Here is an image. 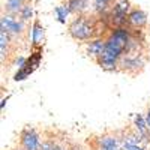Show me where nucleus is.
Returning a JSON list of instances; mask_svg holds the SVG:
<instances>
[{"mask_svg": "<svg viewBox=\"0 0 150 150\" xmlns=\"http://www.w3.org/2000/svg\"><path fill=\"white\" fill-rule=\"evenodd\" d=\"M104 17L101 15H89L83 12V14H77L75 18L68 24V35L72 38L74 41L78 42H87L93 39V38L102 36L101 27H104ZM107 24V23H105Z\"/></svg>", "mask_w": 150, "mask_h": 150, "instance_id": "nucleus-2", "label": "nucleus"}, {"mask_svg": "<svg viewBox=\"0 0 150 150\" xmlns=\"http://www.w3.org/2000/svg\"><path fill=\"white\" fill-rule=\"evenodd\" d=\"M120 138H122V146L123 150H146V143L141 138V135L137 132L134 128H123L120 129Z\"/></svg>", "mask_w": 150, "mask_h": 150, "instance_id": "nucleus-6", "label": "nucleus"}, {"mask_svg": "<svg viewBox=\"0 0 150 150\" xmlns=\"http://www.w3.org/2000/svg\"><path fill=\"white\" fill-rule=\"evenodd\" d=\"M0 29L2 30H6L12 38H21L26 32V23H24L18 15H14V14H5L2 18H0Z\"/></svg>", "mask_w": 150, "mask_h": 150, "instance_id": "nucleus-5", "label": "nucleus"}, {"mask_svg": "<svg viewBox=\"0 0 150 150\" xmlns=\"http://www.w3.org/2000/svg\"><path fill=\"white\" fill-rule=\"evenodd\" d=\"M92 150H123L120 131H108L89 140Z\"/></svg>", "mask_w": 150, "mask_h": 150, "instance_id": "nucleus-3", "label": "nucleus"}, {"mask_svg": "<svg viewBox=\"0 0 150 150\" xmlns=\"http://www.w3.org/2000/svg\"><path fill=\"white\" fill-rule=\"evenodd\" d=\"M41 150H66L57 140H54L53 137H47L45 140H42Z\"/></svg>", "mask_w": 150, "mask_h": 150, "instance_id": "nucleus-14", "label": "nucleus"}, {"mask_svg": "<svg viewBox=\"0 0 150 150\" xmlns=\"http://www.w3.org/2000/svg\"><path fill=\"white\" fill-rule=\"evenodd\" d=\"M146 122H147V125H149V128H150V107L147 108V111H146Z\"/></svg>", "mask_w": 150, "mask_h": 150, "instance_id": "nucleus-19", "label": "nucleus"}, {"mask_svg": "<svg viewBox=\"0 0 150 150\" xmlns=\"http://www.w3.org/2000/svg\"><path fill=\"white\" fill-rule=\"evenodd\" d=\"M54 12H56L57 20H59L60 23H66V17L71 14V11H69L68 5H62V6H57V8L54 9Z\"/></svg>", "mask_w": 150, "mask_h": 150, "instance_id": "nucleus-16", "label": "nucleus"}, {"mask_svg": "<svg viewBox=\"0 0 150 150\" xmlns=\"http://www.w3.org/2000/svg\"><path fill=\"white\" fill-rule=\"evenodd\" d=\"M111 3L112 0H93V12L98 15H105Z\"/></svg>", "mask_w": 150, "mask_h": 150, "instance_id": "nucleus-13", "label": "nucleus"}, {"mask_svg": "<svg viewBox=\"0 0 150 150\" xmlns=\"http://www.w3.org/2000/svg\"><path fill=\"white\" fill-rule=\"evenodd\" d=\"M105 45H107V39L104 36L93 38V39L86 42V54L89 56L93 62H96L102 56V53L105 51Z\"/></svg>", "mask_w": 150, "mask_h": 150, "instance_id": "nucleus-8", "label": "nucleus"}, {"mask_svg": "<svg viewBox=\"0 0 150 150\" xmlns=\"http://www.w3.org/2000/svg\"><path fill=\"white\" fill-rule=\"evenodd\" d=\"M144 66L146 60L143 59L141 53H126L119 62V71L131 75V77H137L138 74H141Z\"/></svg>", "mask_w": 150, "mask_h": 150, "instance_id": "nucleus-4", "label": "nucleus"}, {"mask_svg": "<svg viewBox=\"0 0 150 150\" xmlns=\"http://www.w3.org/2000/svg\"><path fill=\"white\" fill-rule=\"evenodd\" d=\"M24 62H26V59H24L23 56L17 57V60H15V66H23V65H24Z\"/></svg>", "mask_w": 150, "mask_h": 150, "instance_id": "nucleus-18", "label": "nucleus"}, {"mask_svg": "<svg viewBox=\"0 0 150 150\" xmlns=\"http://www.w3.org/2000/svg\"><path fill=\"white\" fill-rule=\"evenodd\" d=\"M27 0H5L3 3V11L8 14H14L18 15V12L21 11V8L26 5Z\"/></svg>", "mask_w": 150, "mask_h": 150, "instance_id": "nucleus-12", "label": "nucleus"}, {"mask_svg": "<svg viewBox=\"0 0 150 150\" xmlns=\"http://www.w3.org/2000/svg\"><path fill=\"white\" fill-rule=\"evenodd\" d=\"M32 15H33L32 2H26V5H24V6L21 8V11L18 12V17H20L24 23H27L29 20H32Z\"/></svg>", "mask_w": 150, "mask_h": 150, "instance_id": "nucleus-15", "label": "nucleus"}, {"mask_svg": "<svg viewBox=\"0 0 150 150\" xmlns=\"http://www.w3.org/2000/svg\"><path fill=\"white\" fill-rule=\"evenodd\" d=\"M42 41H44V29L41 27L39 21H36L35 26H33V42L35 44H41Z\"/></svg>", "mask_w": 150, "mask_h": 150, "instance_id": "nucleus-17", "label": "nucleus"}, {"mask_svg": "<svg viewBox=\"0 0 150 150\" xmlns=\"http://www.w3.org/2000/svg\"><path fill=\"white\" fill-rule=\"evenodd\" d=\"M134 128L137 129V132L141 135V138L144 140V143L149 144V141H150V128H149V125L146 122V117H143L141 114H135V117H134Z\"/></svg>", "mask_w": 150, "mask_h": 150, "instance_id": "nucleus-10", "label": "nucleus"}, {"mask_svg": "<svg viewBox=\"0 0 150 150\" xmlns=\"http://www.w3.org/2000/svg\"><path fill=\"white\" fill-rule=\"evenodd\" d=\"M132 35H134V29H131L128 26L111 29L108 36L105 38L107 39L105 51L95 63L108 72L119 71V62L128 53L129 45L132 42Z\"/></svg>", "mask_w": 150, "mask_h": 150, "instance_id": "nucleus-1", "label": "nucleus"}, {"mask_svg": "<svg viewBox=\"0 0 150 150\" xmlns=\"http://www.w3.org/2000/svg\"><path fill=\"white\" fill-rule=\"evenodd\" d=\"M149 23V18H147V14L140 9V8H132L128 14V23L126 26L131 27V29H137V30H143Z\"/></svg>", "mask_w": 150, "mask_h": 150, "instance_id": "nucleus-9", "label": "nucleus"}, {"mask_svg": "<svg viewBox=\"0 0 150 150\" xmlns=\"http://www.w3.org/2000/svg\"><path fill=\"white\" fill-rule=\"evenodd\" d=\"M41 134L32 126H24L20 132V150H41Z\"/></svg>", "mask_w": 150, "mask_h": 150, "instance_id": "nucleus-7", "label": "nucleus"}, {"mask_svg": "<svg viewBox=\"0 0 150 150\" xmlns=\"http://www.w3.org/2000/svg\"><path fill=\"white\" fill-rule=\"evenodd\" d=\"M71 14L77 15V14H83L89 8V0H68L66 2Z\"/></svg>", "mask_w": 150, "mask_h": 150, "instance_id": "nucleus-11", "label": "nucleus"}]
</instances>
